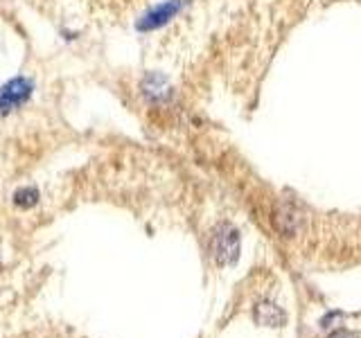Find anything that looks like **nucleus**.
Returning a JSON list of instances; mask_svg holds the SVG:
<instances>
[{"label":"nucleus","mask_w":361,"mask_h":338,"mask_svg":"<svg viewBox=\"0 0 361 338\" xmlns=\"http://www.w3.org/2000/svg\"><path fill=\"white\" fill-rule=\"evenodd\" d=\"M210 253L219 266L235 264L240 257V234L231 223H221L214 228L210 239Z\"/></svg>","instance_id":"nucleus-1"},{"label":"nucleus","mask_w":361,"mask_h":338,"mask_svg":"<svg viewBox=\"0 0 361 338\" xmlns=\"http://www.w3.org/2000/svg\"><path fill=\"white\" fill-rule=\"evenodd\" d=\"M32 95V82L30 79L16 77L7 82L3 88H0V113H9L18 108L23 101H27Z\"/></svg>","instance_id":"nucleus-2"},{"label":"nucleus","mask_w":361,"mask_h":338,"mask_svg":"<svg viewBox=\"0 0 361 338\" xmlns=\"http://www.w3.org/2000/svg\"><path fill=\"white\" fill-rule=\"evenodd\" d=\"M183 5H185V0H169V3L158 5V7L147 11L145 18L138 23V27L140 30H156V27H161V25H165L169 18H174Z\"/></svg>","instance_id":"nucleus-3"},{"label":"nucleus","mask_w":361,"mask_h":338,"mask_svg":"<svg viewBox=\"0 0 361 338\" xmlns=\"http://www.w3.org/2000/svg\"><path fill=\"white\" fill-rule=\"evenodd\" d=\"M253 315L259 325H269V327H280L282 323H285V313L271 302H259Z\"/></svg>","instance_id":"nucleus-4"},{"label":"nucleus","mask_w":361,"mask_h":338,"mask_svg":"<svg viewBox=\"0 0 361 338\" xmlns=\"http://www.w3.org/2000/svg\"><path fill=\"white\" fill-rule=\"evenodd\" d=\"M37 201H39L37 187H23L14 194V203L18 208H34V206H37Z\"/></svg>","instance_id":"nucleus-5"},{"label":"nucleus","mask_w":361,"mask_h":338,"mask_svg":"<svg viewBox=\"0 0 361 338\" xmlns=\"http://www.w3.org/2000/svg\"><path fill=\"white\" fill-rule=\"evenodd\" d=\"M330 338H359L357 334H353V332H345V330H341V332H334Z\"/></svg>","instance_id":"nucleus-6"}]
</instances>
